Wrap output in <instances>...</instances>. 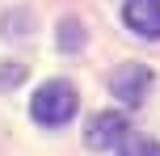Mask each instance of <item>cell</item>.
Listing matches in <instances>:
<instances>
[{
  "label": "cell",
  "mask_w": 160,
  "mask_h": 156,
  "mask_svg": "<svg viewBox=\"0 0 160 156\" xmlns=\"http://www.w3.org/2000/svg\"><path fill=\"white\" fill-rule=\"evenodd\" d=\"M76 106H80V97H76V89L68 80H47L34 93L30 114H34V123H42V127H63L68 118L76 114Z\"/></svg>",
  "instance_id": "obj_1"
},
{
  "label": "cell",
  "mask_w": 160,
  "mask_h": 156,
  "mask_svg": "<svg viewBox=\"0 0 160 156\" xmlns=\"http://www.w3.org/2000/svg\"><path fill=\"white\" fill-rule=\"evenodd\" d=\"M148 89H152V68L148 63H122L118 72L110 76V93L122 106H143Z\"/></svg>",
  "instance_id": "obj_2"
},
{
  "label": "cell",
  "mask_w": 160,
  "mask_h": 156,
  "mask_svg": "<svg viewBox=\"0 0 160 156\" xmlns=\"http://www.w3.org/2000/svg\"><path fill=\"white\" fill-rule=\"evenodd\" d=\"M127 131H131V123L122 114H93L88 118V127H84V143L93 152H110V148H118L122 139H127Z\"/></svg>",
  "instance_id": "obj_3"
},
{
  "label": "cell",
  "mask_w": 160,
  "mask_h": 156,
  "mask_svg": "<svg viewBox=\"0 0 160 156\" xmlns=\"http://www.w3.org/2000/svg\"><path fill=\"white\" fill-rule=\"evenodd\" d=\"M122 21L139 38H160V0H127L122 4Z\"/></svg>",
  "instance_id": "obj_4"
},
{
  "label": "cell",
  "mask_w": 160,
  "mask_h": 156,
  "mask_svg": "<svg viewBox=\"0 0 160 156\" xmlns=\"http://www.w3.org/2000/svg\"><path fill=\"white\" fill-rule=\"evenodd\" d=\"M84 47V25L76 17H63L59 21V51H80Z\"/></svg>",
  "instance_id": "obj_5"
},
{
  "label": "cell",
  "mask_w": 160,
  "mask_h": 156,
  "mask_svg": "<svg viewBox=\"0 0 160 156\" xmlns=\"http://www.w3.org/2000/svg\"><path fill=\"white\" fill-rule=\"evenodd\" d=\"M122 156H160L156 139H122Z\"/></svg>",
  "instance_id": "obj_6"
},
{
  "label": "cell",
  "mask_w": 160,
  "mask_h": 156,
  "mask_svg": "<svg viewBox=\"0 0 160 156\" xmlns=\"http://www.w3.org/2000/svg\"><path fill=\"white\" fill-rule=\"evenodd\" d=\"M17 80H25V63H8V68H0V89H13Z\"/></svg>",
  "instance_id": "obj_7"
}]
</instances>
